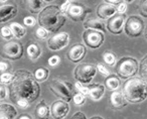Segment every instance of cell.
<instances>
[{
  "instance_id": "6da1fadb",
  "label": "cell",
  "mask_w": 147,
  "mask_h": 119,
  "mask_svg": "<svg viewBox=\"0 0 147 119\" xmlns=\"http://www.w3.org/2000/svg\"><path fill=\"white\" fill-rule=\"evenodd\" d=\"M39 94V85L30 72L19 70L14 73V78L9 86V97L13 103L25 100L30 104L38 98Z\"/></svg>"
},
{
  "instance_id": "7a4b0ae2",
  "label": "cell",
  "mask_w": 147,
  "mask_h": 119,
  "mask_svg": "<svg viewBox=\"0 0 147 119\" xmlns=\"http://www.w3.org/2000/svg\"><path fill=\"white\" fill-rule=\"evenodd\" d=\"M65 16L61 8L55 5H49L43 8L38 14V23L49 32H57L65 23Z\"/></svg>"
},
{
  "instance_id": "3957f363",
  "label": "cell",
  "mask_w": 147,
  "mask_h": 119,
  "mask_svg": "<svg viewBox=\"0 0 147 119\" xmlns=\"http://www.w3.org/2000/svg\"><path fill=\"white\" fill-rule=\"evenodd\" d=\"M122 93L127 101L140 103L147 98V83L139 77H132L123 84Z\"/></svg>"
},
{
  "instance_id": "277c9868",
  "label": "cell",
  "mask_w": 147,
  "mask_h": 119,
  "mask_svg": "<svg viewBox=\"0 0 147 119\" xmlns=\"http://www.w3.org/2000/svg\"><path fill=\"white\" fill-rule=\"evenodd\" d=\"M49 88L55 96L65 102H69L74 98V87L69 81L53 79L49 85Z\"/></svg>"
},
{
  "instance_id": "5b68a950",
  "label": "cell",
  "mask_w": 147,
  "mask_h": 119,
  "mask_svg": "<svg viewBox=\"0 0 147 119\" xmlns=\"http://www.w3.org/2000/svg\"><path fill=\"white\" fill-rule=\"evenodd\" d=\"M138 72V63L134 57H122L117 63L116 73L120 78H132Z\"/></svg>"
},
{
  "instance_id": "8992f818",
  "label": "cell",
  "mask_w": 147,
  "mask_h": 119,
  "mask_svg": "<svg viewBox=\"0 0 147 119\" xmlns=\"http://www.w3.org/2000/svg\"><path fill=\"white\" fill-rule=\"evenodd\" d=\"M97 73V67L93 64H80L74 72V76L81 84H90Z\"/></svg>"
},
{
  "instance_id": "52a82bcc",
  "label": "cell",
  "mask_w": 147,
  "mask_h": 119,
  "mask_svg": "<svg viewBox=\"0 0 147 119\" xmlns=\"http://www.w3.org/2000/svg\"><path fill=\"white\" fill-rule=\"evenodd\" d=\"M0 55L3 59L11 60V61H16L19 60L23 55V47L20 43L15 41H8L5 43L1 49Z\"/></svg>"
},
{
  "instance_id": "ba28073f",
  "label": "cell",
  "mask_w": 147,
  "mask_h": 119,
  "mask_svg": "<svg viewBox=\"0 0 147 119\" xmlns=\"http://www.w3.org/2000/svg\"><path fill=\"white\" fill-rule=\"evenodd\" d=\"M125 32L130 37H137L141 35L142 31L144 30V22L138 16H130L127 18L124 24Z\"/></svg>"
},
{
  "instance_id": "9c48e42d",
  "label": "cell",
  "mask_w": 147,
  "mask_h": 119,
  "mask_svg": "<svg viewBox=\"0 0 147 119\" xmlns=\"http://www.w3.org/2000/svg\"><path fill=\"white\" fill-rule=\"evenodd\" d=\"M91 12V9H89L84 4H81L79 2L71 3L69 9L65 13L69 18H71L75 22H80L83 21L88 13Z\"/></svg>"
},
{
  "instance_id": "30bf717a",
  "label": "cell",
  "mask_w": 147,
  "mask_h": 119,
  "mask_svg": "<svg viewBox=\"0 0 147 119\" xmlns=\"http://www.w3.org/2000/svg\"><path fill=\"white\" fill-rule=\"evenodd\" d=\"M84 41L91 49H98L104 43V33L95 29H87L83 33Z\"/></svg>"
},
{
  "instance_id": "8fae6325",
  "label": "cell",
  "mask_w": 147,
  "mask_h": 119,
  "mask_svg": "<svg viewBox=\"0 0 147 119\" xmlns=\"http://www.w3.org/2000/svg\"><path fill=\"white\" fill-rule=\"evenodd\" d=\"M69 41V35L67 32H59L49 37L47 41V47L51 51H61L65 49Z\"/></svg>"
},
{
  "instance_id": "7c38bea8",
  "label": "cell",
  "mask_w": 147,
  "mask_h": 119,
  "mask_svg": "<svg viewBox=\"0 0 147 119\" xmlns=\"http://www.w3.org/2000/svg\"><path fill=\"white\" fill-rule=\"evenodd\" d=\"M125 19H126V17L122 13L115 14L107 21V29L113 34H120V33H122L123 27H124Z\"/></svg>"
},
{
  "instance_id": "4fadbf2b",
  "label": "cell",
  "mask_w": 147,
  "mask_h": 119,
  "mask_svg": "<svg viewBox=\"0 0 147 119\" xmlns=\"http://www.w3.org/2000/svg\"><path fill=\"white\" fill-rule=\"evenodd\" d=\"M69 111V103L63 100H57L53 103L51 107V114L53 119H63Z\"/></svg>"
},
{
  "instance_id": "5bb4252c",
  "label": "cell",
  "mask_w": 147,
  "mask_h": 119,
  "mask_svg": "<svg viewBox=\"0 0 147 119\" xmlns=\"http://www.w3.org/2000/svg\"><path fill=\"white\" fill-rule=\"evenodd\" d=\"M86 47L81 43H77L74 47H71L69 51H67V57L69 61L74 63L80 62L81 60L84 59V57L86 55Z\"/></svg>"
},
{
  "instance_id": "9a60e30c",
  "label": "cell",
  "mask_w": 147,
  "mask_h": 119,
  "mask_svg": "<svg viewBox=\"0 0 147 119\" xmlns=\"http://www.w3.org/2000/svg\"><path fill=\"white\" fill-rule=\"evenodd\" d=\"M117 12V7L115 5L102 3L97 7V14L101 19H109L114 16Z\"/></svg>"
},
{
  "instance_id": "2e32d148",
  "label": "cell",
  "mask_w": 147,
  "mask_h": 119,
  "mask_svg": "<svg viewBox=\"0 0 147 119\" xmlns=\"http://www.w3.org/2000/svg\"><path fill=\"white\" fill-rule=\"evenodd\" d=\"M17 14V7L12 4L0 6V23L6 22Z\"/></svg>"
},
{
  "instance_id": "e0dca14e",
  "label": "cell",
  "mask_w": 147,
  "mask_h": 119,
  "mask_svg": "<svg viewBox=\"0 0 147 119\" xmlns=\"http://www.w3.org/2000/svg\"><path fill=\"white\" fill-rule=\"evenodd\" d=\"M23 8L31 13H38L43 6V0H20Z\"/></svg>"
},
{
  "instance_id": "ac0fdd59",
  "label": "cell",
  "mask_w": 147,
  "mask_h": 119,
  "mask_svg": "<svg viewBox=\"0 0 147 119\" xmlns=\"http://www.w3.org/2000/svg\"><path fill=\"white\" fill-rule=\"evenodd\" d=\"M17 116V110L14 106L7 103L0 104V119H14Z\"/></svg>"
},
{
  "instance_id": "d6986e66",
  "label": "cell",
  "mask_w": 147,
  "mask_h": 119,
  "mask_svg": "<svg viewBox=\"0 0 147 119\" xmlns=\"http://www.w3.org/2000/svg\"><path fill=\"white\" fill-rule=\"evenodd\" d=\"M105 88L103 85L98 84H91L88 86V96L93 101H99L104 96Z\"/></svg>"
},
{
  "instance_id": "ffe728a7",
  "label": "cell",
  "mask_w": 147,
  "mask_h": 119,
  "mask_svg": "<svg viewBox=\"0 0 147 119\" xmlns=\"http://www.w3.org/2000/svg\"><path fill=\"white\" fill-rule=\"evenodd\" d=\"M34 117L36 119H49L51 110L45 101H40L38 104L35 106L34 109Z\"/></svg>"
},
{
  "instance_id": "44dd1931",
  "label": "cell",
  "mask_w": 147,
  "mask_h": 119,
  "mask_svg": "<svg viewBox=\"0 0 147 119\" xmlns=\"http://www.w3.org/2000/svg\"><path fill=\"white\" fill-rule=\"evenodd\" d=\"M84 27L87 29H95V30L101 31V32H105L106 31V24L102 19H98L92 17L89 18L87 21L84 22Z\"/></svg>"
},
{
  "instance_id": "7402d4cb",
  "label": "cell",
  "mask_w": 147,
  "mask_h": 119,
  "mask_svg": "<svg viewBox=\"0 0 147 119\" xmlns=\"http://www.w3.org/2000/svg\"><path fill=\"white\" fill-rule=\"evenodd\" d=\"M110 103H111V105H112V107L120 109L127 105V99L125 98L124 94H123L122 92L116 91V92H113L112 94H111Z\"/></svg>"
},
{
  "instance_id": "603a6c76",
  "label": "cell",
  "mask_w": 147,
  "mask_h": 119,
  "mask_svg": "<svg viewBox=\"0 0 147 119\" xmlns=\"http://www.w3.org/2000/svg\"><path fill=\"white\" fill-rule=\"evenodd\" d=\"M27 55L30 57L32 61L37 60L41 55V49L37 43H30V45L27 47Z\"/></svg>"
},
{
  "instance_id": "cb8c5ba5",
  "label": "cell",
  "mask_w": 147,
  "mask_h": 119,
  "mask_svg": "<svg viewBox=\"0 0 147 119\" xmlns=\"http://www.w3.org/2000/svg\"><path fill=\"white\" fill-rule=\"evenodd\" d=\"M105 86L109 90H117L120 87V80L118 77L114 76V75H109L105 80Z\"/></svg>"
},
{
  "instance_id": "d4e9b609",
  "label": "cell",
  "mask_w": 147,
  "mask_h": 119,
  "mask_svg": "<svg viewBox=\"0 0 147 119\" xmlns=\"http://www.w3.org/2000/svg\"><path fill=\"white\" fill-rule=\"evenodd\" d=\"M9 27H10L11 31H12L13 37H17V39H21V37H24L25 33H26V29H25L22 25L17 22H12Z\"/></svg>"
},
{
  "instance_id": "484cf974",
  "label": "cell",
  "mask_w": 147,
  "mask_h": 119,
  "mask_svg": "<svg viewBox=\"0 0 147 119\" xmlns=\"http://www.w3.org/2000/svg\"><path fill=\"white\" fill-rule=\"evenodd\" d=\"M49 70L45 68H38L35 70L34 72V79L37 82H45L47 78H49Z\"/></svg>"
},
{
  "instance_id": "4316f807",
  "label": "cell",
  "mask_w": 147,
  "mask_h": 119,
  "mask_svg": "<svg viewBox=\"0 0 147 119\" xmlns=\"http://www.w3.org/2000/svg\"><path fill=\"white\" fill-rule=\"evenodd\" d=\"M139 75L140 78H142L147 83V55H145L142 59L139 67Z\"/></svg>"
},
{
  "instance_id": "83f0119b",
  "label": "cell",
  "mask_w": 147,
  "mask_h": 119,
  "mask_svg": "<svg viewBox=\"0 0 147 119\" xmlns=\"http://www.w3.org/2000/svg\"><path fill=\"white\" fill-rule=\"evenodd\" d=\"M103 59H104V62L106 63L109 66H114L116 64V55L111 51H106V53L103 55Z\"/></svg>"
},
{
  "instance_id": "f1b7e54d",
  "label": "cell",
  "mask_w": 147,
  "mask_h": 119,
  "mask_svg": "<svg viewBox=\"0 0 147 119\" xmlns=\"http://www.w3.org/2000/svg\"><path fill=\"white\" fill-rule=\"evenodd\" d=\"M0 33H1L3 39H12V37H13V33L9 26H3L2 28H1V30H0Z\"/></svg>"
},
{
  "instance_id": "f546056e",
  "label": "cell",
  "mask_w": 147,
  "mask_h": 119,
  "mask_svg": "<svg viewBox=\"0 0 147 119\" xmlns=\"http://www.w3.org/2000/svg\"><path fill=\"white\" fill-rule=\"evenodd\" d=\"M47 35H49V31L41 26L38 27L36 29V31H35V37L38 39H45L47 37Z\"/></svg>"
},
{
  "instance_id": "4dcf8cb0",
  "label": "cell",
  "mask_w": 147,
  "mask_h": 119,
  "mask_svg": "<svg viewBox=\"0 0 147 119\" xmlns=\"http://www.w3.org/2000/svg\"><path fill=\"white\" fill-rule=\"evenodd\" d=\"M14 78V74H10V73H3L0 77V81L2 84H6V83H11Z\"/></svg>"
},
{
  "instance_id": "1f68e13d",
  "label": "cell",
  "mask_w": 147,
  "mask_h": 119,
  "mask_svg": "<svg viewBox=\"0 0 147 119\" xmlns=\"http://www.w3.org/2000/svg\"><path fill=\"white\" fill-rule=\"evenodd\" d=\"M85 101H86V97H85V95H83L82 93H77V94L74 96V102H75L76 105H78V106L83 105L85 103Z\"/></svg>"
},
{
  "instance_id": "d6a6232c",
  "label": "cell",
  "mask_w": 147,
  "mask_h": 119,
  "mask_svg": "<svg viewBox=\"0 0 147 119\" xmlns=\"http://www.w3.org/2000/svg\"><path fill=\"white\" fill-rule=\"evenodd\" d=\"M138 8L140 14L144 17H147V0H141Z\"/></svg>"
},
{
  "instance_id": "836d02e7",
  "label": "cell",
  "mask_w": 147,
  "mask_h": 119,
  "mask_svg": "<svg viewBox=\"0 0 147 119\" xmlns=\"http://www.w3.org/2000/svg\"><path fill=\"white\" fill-rule=\"evenodd\" d=\"M59 62H61V57H59V55H53L51 57H49V65L51 67H55L59 64Z\"/></svg>"
},
{
  "instance_id": "e575fe53",
  "label": "cell",
  "mask_w": 147,
  "mask_h": 119,
  "mask_svg": "<svg viewBox=\"0 0 147 119\" xmlns=\"http://www.w3.org/2000/svg\"><path fill=\"white\" fill-rule=\"evenodd\" d=\"M23 22H24V24L26 25V26H33V25H35L36 21H35L34 17L26 16V17H24V19H23Z\"/></svg>"
},
{
  "instance_id": "d590c367",
  "label": "cell",
  "mask_w": 147,
  "mask_h": 119,
  "mask_svg": "<svg viewBox=\"0 0 147 119\" xmlns=\"http://www.w3.org/2000/svg\"><path fill=\"white\" fill-rule=\"evenodd\" d=\"M7 97V88L5 87V85L0 84V101L4 100Z\"/></svg>"
},
{
  "instance_id": "8d00e7d4",
  "label": "cell",
  "mask_w": 147,
  "mask_h": 119,
  "mask_svg": "<svg viewBox=\"0 0 147 119\" xmlns=\"http://www.w3.org/2000/svg\"><path fill=\"white\" fill-rule=\"evenodd\" d=\"M76 88L79 93H82L83 95H88V87H84L80 82L76 84Z\"/></svg>"
},
{
  "instance_id": "74e56055",
  "label": "cell",
  "mask_w": 147,
  "mask_h": 119,
  "mask_svg": "<svg viewBox=\"0 0 147 119\" xmlns=\"http://www.w3.org/2000/svg\"><path fill=\"white\" fill-rule=\"evenodd\" d=\"M11 68L8 62H0V72H6Z\"/></svg>"
},
{
  "instance_id": "f35d334b",
  "label": "cell",
  "mask_w": 147,
  "mask_h": 119,
  "mask_svg": "<svg viewBox=\"0 0 147 119\" xmlns=\"http://www.w3.org/2000/svg\"><path fill=\"white\" fill-rule=\"evenodd\" d=\"M97 68H98V71L101 73V74L105 75V76H109V75H110V73H109V71L107 70V69L105 68V67L103 66V65L99 64L98 66H97Z\"/></svg>"
},
{
  "instance_id": "ab89813d",
  "label": "cell",
  "mask_w": 147,
  "mask_h": 119,
  "mask_svg": "<svg viewBox=\"0 0 147 119\" xmlns=\"http://www.w3.org/2000/svg\"><path fill=\"white\" fill-rule=\"evenodd\" d=\"M126 9H127L126 3L121 2V3H119V4H118V7H117V11H118V12H120V13H122V14H123V13L126 11Z\"/></svg>"
},
{
  "instance_id": "60d3db41",
  "label": "cell",
  "mask_w": 147,
  "mask_h": 119,
  "mask_svg": "<svg viewBox=\"0 0 147 119\" xmlns=\"http://www.w3.org/2000/svg\"><path fill=\"white\" fill-rule=\"evenodd\" d=\"M71 119H87V118H86V115H85L84 113L77 112V113H75V115H74L73 117H71Z\"/></svg>"
},
{
  "instance_id": "b9f144b4",
  "label": "cell",
  "mask_w": 147,
  "mask_h": 119,
  "mask_svg": "<svg viewBox=\"0 0 147 119\" xmlns=\"http://www.w3.org/2000/svg\"><path fill=\"white\" fill-rule=\"evenodd\" d=\"M69 5H71V2L69 1H67L65 3H63V5H61V11L63 13H65L67 11V9H69Z\"/></svg>"
},
{
  "instance_id": "7bdbcfd3",
  "label": "cell",
  "mask_w": 147,
  "mask_h": 119,
  "mask_svg": "<svg viewBox=\"0 0 147 119\" xmlns=\"http://www.w3.org/2000/svg\"><path fill=\"white\" fill-rule=\"evenodd\" d=\"M104 1L106 3H108V4H112V5H116L122 2V0H104Z\"/></svg>"
},
{
  "instance_id": "ee69618b",
  "label": "cell",
  "mask_w": 147,
  "mask_h": 119,
  "mask_svg": "<svg viewBox=\"0 0 147 119\" xmlns=\"http://www.w3.org/2000/svg\"><path fill=\"white\" fill-rule=\"evenodd\" d=\"M18 119H32V117L29 114H21L20 116L18 117Z\"/></svg>"
},
{
  "instance_id": "f6af8a7d",
  "label": "cell",
  "mask_w": 147,
  "mask_h": 119,
  "mask_svg": "<svg viewBox=\"0 0 147 119\" xmlns=\"http://www.w3.org/2000/svg\"><path fill=\"white\" fill-rule=\"evenodd\" d=\"M90 119H103L102 117H100V116H94V117H92V118H90Z\"/></svg>"
},
{
  "instance_id": "bcb514c9",
  "label": "cell",
  "mask_w": 147,
  "mask_h": 119,
  "mask_svg": "<svg viewBox=\"0 0 147 119\" xmlns=\"http://www.w3.org/2000/svg\"><path fill=\"white\" fill-rule=\"evenodd\" d=\"M125 2H127V3H131V2H133L134 0H124Z\"/></svg>"
},
{
  "instance_id": "7dc6e473",
  "label": "cell",
  "mask_w": 147,
  "mask_h": 119,
  "mask_svg": "<svg viewBox=\"0 0 147 119\" xmlns=\"http://www.w3.org/2000/svg\"><path fill=\"white\" fill-rule=\"evenodd\" d=\"M145 39H146V41H147V27H146V29H145Z\"/></svg>"
},
{
  "instance_id": "c3c4849f",
  "label": "cell",
  "mask_w": 147,
  "mask_h": 119,
  "mask_svg": "<svg viewBox=\"0 0 147 119\" xmlns=\"http://www.w3.org/2000/svg\"><path fill=\"white\" fill-rule=\"evenodd\" d=\"M7 0H0V3H4V2H6Z\"/></svg>"
},
{
  "instance_id": "681fc988",
  "label": "cell",
  "mask_w": 147,
  "mask_h": 119,
  "mask_svg": "<svg viewBox=\"0 0 147 119\" xmlns=\"http://www.w3.org/2000/svg\"><path fill=\"white\" fill-rule=\"evenodd\" d=\"M45 1H47V2H51V1H53V0H45Z\"/></svg>"
}]
</instances>
